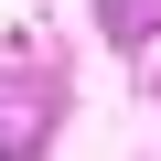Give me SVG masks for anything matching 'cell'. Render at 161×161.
<instances>
[{
    "instance_id": "6da1fadb",
    "label": "cell",
    "mask_w": 161,
    "mask_h": 161,
    "mask_svg": "<svg viewBox=\"0 0 161 161\" xmlns=\"http://www.w3.org/2000/svg\"><path fill=\"white\" fill-rule=\"evenodd\" d=\"M97 11H108V32H150V22H161V0H97Z\"/></svg>"
}]
</instances>
